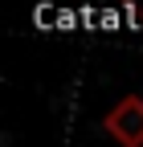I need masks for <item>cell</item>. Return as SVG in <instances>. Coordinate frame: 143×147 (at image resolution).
Wrapping results in <instances>:
<instances>
[{
  "mask_svg": "<svg viewBox=\"0 0 143 147\" xmlns=\"http://www.w3.org/2000/svg\"><path fill=\"white\" fill-rule=\"evenodd\" d=\"M102 131L111 135L119 147H143V94L119 98L102 115Z\"/></svg>",
  "mask_w": 143,
  "mask_h": 147,
  "instance_id": "1",
  "label": "cell"
}]
</instances>
